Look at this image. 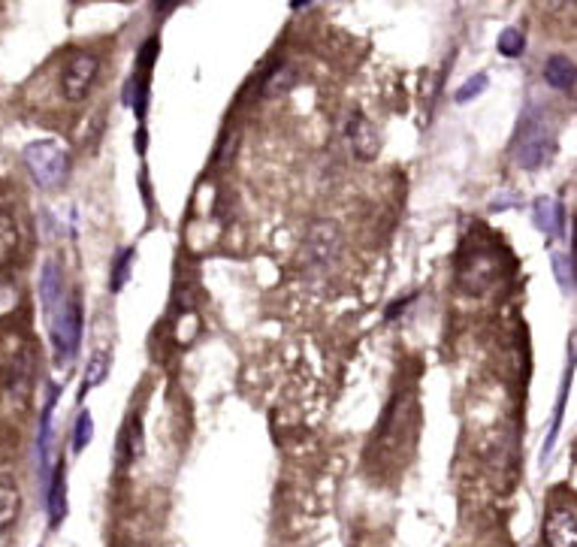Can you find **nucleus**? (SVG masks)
<instances>
[{
  "label": "nucleus",
  "instance_id": "f257e3e1",
  "mask_svg": "<svg viewBox=\"0 0 577 547\" xmlns=\"http://www.w3.org/2000/svg\"><path fill=\"white\" fill-rule=\"evenodd\" d=\"M556 154V139H554V128H550V115L535 106L523 115L520 128H517L514 137V161L520 163L523 170H541L554 161Z\"/></svg>",
  "mask_w": 577,
  "mask_h": 547
},
{
  "label": "nucleus",
  "instance_id": "f03ea898",
  "mask_svg": "<svg viewBox=\"0 0 577 547\" xmlns=\"http://www.w3.org/2000/svg\"><path fill=\"white\" fill-rule=\"evenodd\" d=\"M22 161L28 176L34 179V185L46 190L61 188L70 172V154L57 139H34V143H28L22 152Z\"/></svg>",
  "mask_w": 577,
  "mask_h": 547
},
{
  "label": "nucleus",
  "instance_id": "7ed1b4c3",
  "mask_svg": "<svg viewBox=\"0 0 577 547\" xmlns=\"http://www.w3.org/2000/svg\"><path fill=\"white\" fill-rule=\"evenodd\" d=\"M97 73H101V57H97L94 52H85V49L73 52L70 61L64 64V70H61L64 101H70V103L85 101L91 85H94V79H97Z\"/></svg>",
  "mask_w": 577,
  "mask_h": 547
},
{
  "label": "nucleus",
  "instance_id": "20e7f679",
  "mask_svg": "<svg viewBox=\"0 0 577 547\" xmlns=\"http://www.w3.org/2000/svg\"><path fill=\"white\" fill-rule=\"evenodd\" d=\"M82 342V296L73 294L70 303L61 305V312L52 318V345L57 351V360H73L79 354Z\"/></svg>",
  "mask_w": 577,
  "mask_h": 547
},
{
  "label": "nucleus",
  "instance_id": "39448f33",
  "mask_svg": "<svg viewBox=\"0 0 577 547\" xmlns=\"http://www.w3.org/2000/svg\"><path fill=\"white\" fill-rule=\"evenodd\" d=\"M336 254H339V227H336L333 221L311 224L306 243H302V251H300L302 267L327 269L329 263L336 260Z\"/></svg>",
  "mask_w": 577,
  "mask_h": 547
},
{
  "label": "nucleus",
  "instance_id": "423d86ee",
  "mask_svg": "<svg viewBox=\"0 0 577 547\" xmlns=\"http://www.w3.org/2000/svg\"><path fill=\"white\" fill-rule=\"evenodd\" d=\"M541 535L544 547H577V511L568 505H550Z\"/></svg>",
  "mask_w": 577,
  "mask_h": 547
},
{
  "label": "nucleus",
  "instance_id": "0eeeda50",
  "mask_svg": "<svg viewBox=\"0 0 577 547\" xmlns=\"http://www.w3.org/2000/svg\"><path fill=\"white\" fill-rule=\"evenodd\" d=\"M502 272V260L493 251H475L463 260V269H459V281L468 287V291H481L487 287L493 278H499Z\"/></svg>",
  "mask_w": 577,
  "mask_h": 547
},
{
  "label": "nucleus",
  "instance_id": "6e6552de",
  "mask_svg": "<svg viewBox=\"0 0 577 547\" xmlns=\"http://www.w3.org/2000/svg\"><path fill=\"white\" fill-rule=\"evenodd\" d=\"M348 143H351L354 154H357L360 161H375L378 152H381V137H378L375 124L369 121L366 115H351Z\"/></svg>",
  "mask_w": 577,
  "mask_h": 547
},
{
  "label": "nucleus",
  "instance_id": "1a4fd4ad",
  "mask_svg": "<svg viewBox=\"0 0 577 547\" xmlns=\"http://www.w3.org/2000/svg\"><path fill=\"white\" fill-rule=\"evenodd\" d=\"M39 300H43L48 318H55L64 305V272L55 257H48L43 263V272H39Z\"/></svg>",
  "mask_w": 577,
  "mask_h": 547
},
{
  "label": "nucleus",
  "instance_id": "9d476101",
  "mask_svg": "<svg viewBox=\"0 0 577 547\" xmlns=\"http://www.w3.org/2000/svg\"><path fill=\"white\" fill-rule=\"evenodd\" d=\"M64 460L55 463L52 478H48V490H46V514H48V524L61 526L64 514H67V481H64Z\"/></svg>",
  "mask_w": 577,
  "mask_h": 547
},
{
  "label": "nucleus",
  "instance_id": "9b49d317",
  "mask_svg": "<svg viewBox=\"0 0 577 547\" xmlns=\"http://www.w3.org/2000/svg\"><path fill=\"white\" fill-rule=\"evenodd\" d=\"M115 454H118L121 469H127L130 463L139 460V454H143V420H139V414H130L125 420L118 442H115Z\"/></svg>",
  "mask_w": 577,
  "mask_h": 547
},
{
  "label": "nucleus",
  "instance_id": "f8f14e48",
  "mask_svg": "<svg viewBox=\"0 0 577 547\" xmlns=\"http://www.w3.org/2000/svg\"><path fill=\"white\" fill-rule=\"evenodd\" d=\"M532 221L535 227L544 230V234L550 236H563V206L556 200H550V197H538V200L532 203Z\"/></svg>",
  "mask_w": 577,
  "mask_h": 547
},
{
  "label": "nucleus",
  "instance_id": "ddd939ff",
  "mask_svg": "<svg viewBox=\"0 0 577 547\" xmlns=\"http://www.w3.org/2000/svg\"><path fill=\"white\" fill-rule=\"evenodd\" d=\"M544 79H547L550 88L568 91L577 82V64L565 55H550L547 64H544Z\"/></svg>",
  "mask_w": 577,
  "mask_h": 547
},
{
  "label": "nucleus",
  "instance_id": "4468645a",
  "mask_svg": "<svg viewBox=\"0 0 577 547\" xmlns=\"http://www.w3.org/2000/svg\"><path fill=\"white\" fill-rule=\"evenodd\" d=\"M19 511H22V493L19 487H15V481L4 475L0 478V533L19 520Z\"/></svg>",
  "mask_w": 577,
  "mask_h": 547
},
{
  "label": "nucleus",
  "instance_id": "2eb2a0df",
  "mask_svg": "<svg viewBox=\"0 0 577 547\" xmlns=\"http://www.w3.org/2000/svg\"><path fill=\"white\" fill-rule=\"evenodd\" d=\"M109 366H112V354L109 351H97L94 357L88 360V369H85V378H82L79 396H85L91 387H101L106 381V375H109Z\"/></svg>",
  "mask_w": 577,
  "mask_h": 547
},
{
  "label": "nucleus",
  "instance_id": "dca6fc26",
  "mask_svg": "<svg viewBox=\"0 0 577 547\" xmlns=\"http://www.w3.org/2000/svg\"><path fill=\"white\" fill-rule=\"evenodd\" d=\"M19 227H15L13 215L0 209V263H6L10 257L15 254V248H19Z\"/></svg>",
  "mask_w": 577,
  "mask_h": 547
},
{
  "label": "nucleus",
  "instance_id": "f3484780",
  "mask_svg": "<svg viewBox=\"0 0 577 547\" xmlns=\"http://www.w3.org/2000/svg\"><path fill=\"white\" fill-rule=\"evenodd\" d=\"M130 267H134V248H121L118 254H115V260H112V272H109V291L112 294H118L121 287L127 285V278H130Z\"/></svg>",
  "mask_w": 577,
  "mask_h": 547
},
{
  "label": "nucleus",
  "instance_id": "a211bd4d",
  "mask_svg": "<svg viewBox=\"0 0 577 547\" xmlns=\"http://www.w3.org/2000/svg\"><path fill=\"white\" fill-rule=\"evenodd\" d=\"M296 85V67L291 64H282V67H275L263 82V91H267L269 97H278V94H287Z\"/></svg>",
  "mask_w": 577,
  "mask_h": 547
},
{
  "label": "nucleus",
  "instance_id": "6ab92c4d",
  "mask_svg": "<svg viewBox=\"0 0 577 547\" xmlns=\"http://www.w3.org/2000/svg\"><path fill=\"white\" fill-rule=\"evenodd\" d=\"M526 49V37L520 28H505L499 34V55L505 57H520Z\"/></svg>",
  "mask_w": 577,
  "mask_h": 547
},
{
  "label": "nucleus",
  "instance_id": "aec40b11",
  "mask_svg": "<svg viewBox=\"0 0 577 547\" xmlns=\"http://www.w3.org/2000/svg\"><path fill=\"white\" fill-rule=\"evenodd\" d=\"M91 436H94V420H91L88 411H79L76 427H73V438H70L73 454H82V451H85V445L91 442Z\"/></svg>",
  "mask_w": 577,
  "mask_h": 547
},
{
  "label": "nucleus",
  "instance_id": "412c9836",
  "mask_svg": "<svg viewBox=\"0 0 577 547\" xmlns=\"http://www.w3.org/2000/svg\"><path fill=\"white\" fill-rule=\"evenodd\" d=\"M487 85H490L487 73H475L472 79L463 82V85L457 88V94H453V101H457V103H472L477 94H484V91H487Z\"/></svg>",
  "mask_w": 577,
  "mask_h": 547
},
{
  "label": "nucleus",
  "instance_id": "4be33fe9",
  "mask_svg": "<svg viewBox=\"0 0 577 547\" xmlns=\"http://www.w3.org/2000/svg\"><path fill=\"white\" fill-rule=\"evenodd\" d=\"M554 272H556V281L559 285L565 287H572V281H574V276H572V260H568L565 254H554Z\"/></svg>",
  "mask_w": 577,
  "mask_h": 547
}]
</instances>
